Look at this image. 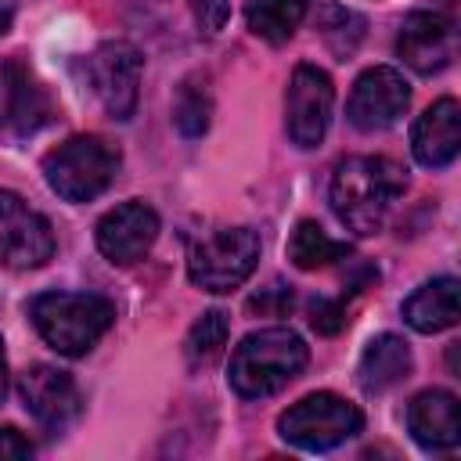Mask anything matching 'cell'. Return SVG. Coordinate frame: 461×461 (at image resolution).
<instances>
[{
    "label": "cell",
    "mask_w": 461,
    "mask_h": 461,
    "mask_svg": "<svg viewBox=\"0 0 461 461\" xmlns=\"http://www.w3.org/2000/svg\"><path fill=\"white\" fill-rule=\"evenodd\" d=\"M259 263V234L252 227H216L187 252V277L212 295L234 292Z\"/></svg>",
    "instance_id": "cell-5"
},
{
    "label": "cell",
    "mask_w": 461,
    "mask_h": 461,
    "mask_svg": "<svg viewBox=\"0 0 461 461\" xmlns=\"http://www.w3.org/2000/svg\"><path fill=\"white\" fill-rule=\"evenodd\" d=\"M411 151L425 169H443L461 151V108L454 97H439L429 104L414 130H411Z\"/></svg>",
    "instance_id": "cell-15"
},
{
    "label": "cell",
    "mask_w": 461,
    "mask_h": 461,
    "mask_svg": "<svg viewBox=\"0 0 461 461\" xmlns=\"http://www.w3.org/2000/svg\"><path fill=\"white\" fill-rule=\"evenodd\" d=\"M346 256H349V245L328 238V230L313 220H299L292 238H288V259L299 270H321V267H331Z\"/></svg>",
    "instance_id": "cell-20"
},
{
    "label": "cell",
    "mask_w": 461,
    "mask_h": 461,
    "mask_svg": "<svg viewBox=\"0 0 461 461\" xmlns=\"http://www.w3.org/2000/svg\"><path fill=\"white\" fill-rule=\"evenodd\" d=\"M407 191V169L385 155H349L331 173V209L353 234H378Z\"/></svg>",
    "instance_id": "cell-1"
},
{
    "label": "cell",
    "mask_w": 461,
    "mask_h": 461,
    "mask_svg": "<svg viewBox=\"0 0 461 461\" xmlns=\"http://www.w3.org/2000/svg\"><path fill=\"white\" fill-rule=\"evenodd\" d=\"M54 119V101L29 65L0 61V130L11 137H32Z\"/></svg>",
    "instance_id": "cell-11"
},
{
    "label": "cell",
    "mask_w": 461,
    "mask_h": 461,
    "mask_svg": "<svg viewBox=\"0 0 461 461\" xmlns=\"http://www.w3.org/2000/svg\"><path fill=\"white\" fill-rule=\"evenodd\" d=\"M407 104H411L407 79L393 65H375L357 76L349 104H346V119L364 133H378V130H389L393 122H400Z\"/></svg>",
    "instance_id": "cell-10"
},
{
    "label": "cell",
    "mask_w": 461,
    "mask_h": 461,
    "mask_svg": "<svg viewBox=\"0 0 461 461\" xmlns=\"http://www.w3.org/2000/svg\"><path fill=\"white\" fill-rule=\"evenodd\" d=\"M403 321L421 331L436 335L457 324V277H432L403 303Z\"/></svg>",
    "instance_id": "cell-18"
},
{
    "label": "cell",
    "mask_w": 461,
    "mask_h": 461,
    "mask_svg": "<svg viewBox=\"0 0 461 461\" xmlns=\"http://www.w3.org/2000/svg\"><path fill=\"white\" fill-rule=\"evenodd\" d=\"M411 346L400 339V335H393V331H385V335H375L371 342H367V349L360 353V364H357V382H360V389L364 393H385V389H393V385H400L407 375H411Z\"/></svg>",
    "instance_id": "cell-17"
},
{
    "label": "cell",
    "mask_w": 461,
    "mask_h": 461,
    "mask_svg": "<svg viewBox=\"0 0 461 461\" xmlns=\"http://www.w3.org/2000/svg\"><path fill=\"white\" fill-rule=\"evenodd\" d=\"M11 22H14V7L7 0H0V36L11 29Z\"/></svg>",
    "instance_id": "cell-28"
},
{
    "label": "cell",
    "mask_w": 461,
    "mask_h": 461,
    "mask_svg": "<svg viewBox=\"0 0 461 461\" xmlns=\"http://www.w3.org/2000/svg\"><path fill=\"white\" fill-rule=\"evenodd\" d=\"M32 454V443L18 432V429H11V425H4L0 429V461H7V457H29Z\"/></svg>",
    "instance_id": "cell-27"
},
{
    "label": "cell",
    "mask_w": 461,
    "mask_h": 461,
    "mask_svg": "<svg viewBox=\"0 0 461 461\" xmlns=\"http://www.w3.org/2000/svg\"><path fill=\"white\" fill-rule=\"evenodd\" d=\"M310 324L321 331V335H335L342 324H346V310L339 299H317L310 306Z\"/></svg>",
    "instance_id": "cell-26"
},
{
    "label": "cell",
    "mask_w": 461,
    "mask_h": 461,
    "mask_svg": "<svg viewBox=\"0 0 461 461\" xmlns=\"http://www.w3.org/2000/svg\"><path fill=\"white\" fill-rule=\"evenodd\" d=\"M313 0H249L245 22L249 29L267 43H285L306 18Z\"/></svg>",
    "instance_id": "cell-19"
},
{
    "label": "cell",
    "mask_w": 461,
    "mask_h": 461,
    "mask_svg": "<svg viewBox=\"0 0 461 461\" xmlns=\"http://www.w3.org/2000/svg\"><path fill=\"white\" fill-rule=\"evenodd\" d=\"M97 249L108 263L115 267H130L137 259L148 256V249L158 238V212L144 202H122L115 209H108L97 223Z\"/></svg>",
    "instance_id": "cell-13"
},
{
    "label": "cell",
    "mask_w": 461,
    "mask_h": 461,
    "mask_svg": "<svg viewBox=\"0 0 461 461\" xmlns=\"http://www.w3.org/2000/svg\"><path fill=\"white\" fill-rule=\"evenodd\" d=\"M7 396V357H4V339H0V403Z\"/></svg>",
    "instance_id": "cell-29"
},
{
    "label": "cell",
    "mask_w": 461,
    "mask_h": 461,
    "mask_svg": "<svg viewBox=\"0 0 461 461\" xmlns=\"http://www.w3.org/2000/svg\"><path fill=\"white\" fill-rule=\"evenodd\" d=\"M40 339L61 357H83L112 328L115 306L97 292H43L29 303Z\"/></svg>",
    "instance_id": "cell-3"
},
{
    "label": "cell",
    "mask_w": 461,
    "mask_h": 461,
    "mask_svg": "<svg viewBox=\"0 0 461 461\" xmlns=\"http://www.w3.org/2000/svg\"><path fill=\"white\" fill-rule=\"evenodd\" d=\"M292 288H285V285H270V288H263V292H256L252 299H249V310L252 313H259V317H285L288 310H292Z\"/></svg>",
    "instance_id": "cell-24"
},
{
    "label": "cell",
    "mask_w": 461,
    "mask_h": 461,
    "mask_svg": "<svg viewBox=\"0 0 461 461\" xmlns=\"http://www.w3.org/2000/svg\"><path fill=\"white\" fill-rule=\"evenodd\" d=\"M306 357L310 349L292 328H259L234 346L227 382L245 400L274 396L306 367Z\"/></svg>",
    "instance_id": "cell-2"
},
{
    "label": "cell",
    "mask_w": 461,
    "mask_h": 461,
    "mask_svg": "<svg viewBox=\"0 0 461 461\" xmlns=\"http://www.w3.org/2000/svg\"><path fill=\"white\" fill-rule=\"evenodd\" d=\"M18 393H22L25 411L50 432H61L79 414V403H83L72 375L50 364H32L18 378Z\"/></svg>",
    "instance_id": "cell-14"
},
{
    "label": "cell",
    "mask_w": 461,
    "mask_h": 461,
    "mask_svg": "<svg viewBox=\"0 0 461 461\" xmlns=\"http://www.w3.org/2000/svg\"><path fill=\"white\" fill-rule=\"evenodd\" d=\"M407 429L418 447L425 450H454L461 443V418H457V396L447 389H425L407 407Z\"/></svg>",
    "instance_id": "cell-16"
},
{
    "label": "cell",
    "mask_w": 461,
    "mask_h": 461,
    "mask_svg": "<svg viewBox=\"0 0 461 461\" xmlns=\"http://www.w3.org/2000/svg\"><path fill=\"white\" fill-rule=\"evenodd\" d=\"M119 173V148L101 137H68L43 155V180L65 202H94Z\"/></svg>",
    "instance_id": "cell-4"
},
{
    "label": "cell",
    "mask_w": 461,
    "mask_h": 461,
    "mask_svg": "<svg viewBox=\"0 0 461 461\" xmlns=\"http://www.w3.org/2000/svg\"><path fill=\"white\" fill-rule=\"evenodd\" d=\"M86 79L101 101V108L115 119L126 122L137 112L140 97V50L126 40H108L86 58Z\"/></svg>",
    "instance_id": "cell-7"
},
{
    "label": "cell",
    "mask_w": 461,
    "mask_h": 461,
    "mask_svg": "<svg viewBox=\"0 0 461 461\" xmlns=\"http://www.w3.org/2000/svg\"><path fill=\"white\" fill-rule=\"evenodd\" d=\"M187 4H191V14H194L198 29L209 32V36H216L230 18V0H187Z\"/></svg>",
    "instance_id": "cell-25"
},
{
    "label": "cell",
    "mask_w": 461,
    "mask_h": 461,
    "mask_svg": "<svg viewBox=\"0 0 461 461\" xmlns=\"http://www.w3.org/2000/svg\"><path fill=\"white\" fill-rule=\"evenodd\" d=\"M227 335H230L227 313H223V310H205V313L191 324V331H187V342H184L187 364H191V367H209V364L223 353Z\"/></svg>",
    "instance_id": "cell-22"
},
{
    "label": "cell",
    "mask_w": 461,
    "mask_h": 461,
    "mask_svg": "<svg viewBox=\"0 0 461 461\" xmlns=\"http://www.w3.org/2000/svg\"><path fill=\"white\" fill-rule=\"evenodd\" d=\"M209 115H212V101L202 86L194 83H184L180 94H176V104H173V122L184 137H202L209 130Z\"/></svg>",
    "instance_id": "cell-23"
},
{
    "label": "cell",
    "mask_w": 461,
    "mask_h": 461,
    "mask_svg": "<svg viewBox=\"0 0 461 461\" xmlns=\"http://www.w3.org/2000/svg\"><path fill=\"white\" fill-rule=\"evenodd\" d=\"M317 29H321V40L328 43V50H331L339 61H346V58L357 54V47H360V40H364V32H367V22H364V14H357L353 7H342V4L328 0V4L321 7V14H317Z\"/></svg>",
    "instance_id": "cell-21"
},
{
    "label": "cell",
    "mask_w": 461,
    "mask_h": 461,
    "mask_svg": "<svg viewBox=\"0 0 461 461\" xmlns=\"http://www.w3.org/2000/svg\"><path fill=\"white\" fill-rule=\"evenodd\" d=\"M331 104H335L331 76L317 65H299L292 72L288 94H285V126H288L292 144L317 148L328 133Z\"/></svg>",
    "instance_id": "cell-8"
},
{
    "label": "cell",
    "mask_w": 461,
    "mask_h": 461,
    "mask_svg": "<svg viewBox=\"0 0 461 461\" xmlns=\"http://www.w3.org/2000/svg\"><path fill=\"white\" fill-rule=\"evenodd\" d=\"M360 429H364L360 407L335 393H310L277 418L281 439L299 450H331L353 439Z\"/></svg>",
    "instance_id": "cell-6"
},
{
    "label": "cell",
    "mask_w": 461,
    "mask_h": 461,
    "mask_svg": "<svg viewBox=\"0 0 461 461\" xmlns=\"http://www.w3.org/2000/svg\"><path fill=\"white\" fill-rule=\"evenodd\" d=\"M54 256V230L47 216L25 205L22 194L0 187V259L11 270H36Z\"/></svg>",
    "instance_id": "cell-9"
},
{
    "label": "cell",
    "mask_w": 461,
    "mask_h": 461,
    "mask_svg": "<svg viewBox=\"0 0 461 461\" xmlns=\"http://www.w3.org/2000/svg\"><path fill=\"white\" fill-rule=\"evenodd\" d=\"M457 29L439 11H411L396 36V54L418 76H436L454 61Z\"/></svg>",
    "instance_id": "cell-12"
},
{
    "label": "cell",
    "mask_w": 461,
    "mask_h": 461,
    "mask_svg": "<svg viewBox=\"0 0 461 461\" xmlns=\"http://www.w3.org/2000/svg\"><path fill=\"white\" fill-rule=\"evenodd\" d=\"M447 4H450V0H447Z\"/></svg>",
    "instance_id": "cell-30"
}]
</instances>
